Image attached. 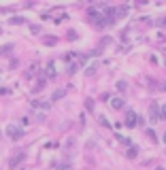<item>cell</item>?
<instances>
[{"instance_id":"obj_1","label":"cell","mask_w":166,"mask_h":170,"mask_svg":"<svg viewBox=\"0 0 166 170\" xmlns=\"http://www.w3.org/2000/svg\"><path fill=\"white\" fill-rule=\"evenodd\" d=\"M7 134H9L13 140H17V138H21V136H23V130H21L19 126L11 124V126H7Z\"/></svg>"},{"instance_id":"obj_2","label":"cell","mask_w":166,"mask_h":170,"mask_svg":"<svg viewBox=\"0 0 166 170\" xmlns=\"http://www.w3.org/2000/svg\"><path fill=\"white\" fill-rule=\"evenodd\" d=\"M126 126H128V128L138 126V115H136L134 111H128V115H126Z\"/></svg>"},{"instance_id":"obj_3","label":"cell","mask_w":166,"mask_h":170,"mask_svg":"<svg viewBox=\"0 0 166 170\" xmlns=\"http://www.w3.org/2000/svg\"><path fill=\"white\" fill-rule=\"evenodd\" d=\"M149 121H160V106L155 102H151V109H149Z\"/></svg>"},{"instance_id":"obj_4","label":"cell","mask_w":166,"mask_h":170,"mask_svg":"<svg viewBox=\"0 0 166 170\" xmlns=\"http://www.w3.org/2000/svg\"><path fill=\"white\" fill-rule=\"evenodd\" d=\"M111 106H113V109H124V100L115 96V98H111Z\"/></svg>"},{"instance_id":"obj_5","label":"cell","mask_w":166,"mask_h":170,"mask_svg":"<svg viewBox=\"0 0 166 170\" xmlns=\"http://www.w3.org/2000/svg\"><path fill=\"white\" fill-rule=\"evenodd\" d=\"M64 96H66V91H64V89H56V91H53V96H51V102H56V100L64 98Z\"/></svg>"},{"instance_id":"obj_6","label":"cell","mask_w":166,"mask_h":170,"mask_svg":"<svg viewBox=\"0 0 166 170\" xmlns=\"http://www.w3.org/2000/svg\"><path fill=\"white\" fill-rule=\"evenodd\" d=\"M126 155H128V157H130V160H134V157H136V155H138V147H130V149H128V153H126Z\"/></svg>"},{"instance_id":"obj_7","label":"cell","mask_w":166,"mask_h":170,"mask_svg":"<svg viewBox=\"0 0 166 170\" xmlns=\"http://www.w3.org/2000/svg\"><path fill=\"white\" fill-rule=\"evenodd\" d=\"M117 89H119V91H126V89H128V83H126V81H119V83H117Z\"/></svg>"},{"instance_id":"obj_8","label":"cell","mask_w":166,"mask_h":170,"mask_svg":"<svg viewBox=\"0 0 166 170\" xmlns=\"http://www.w3.org/2000/svg\"><path fill=\"white\" fill-rule=\"evenodd\" d=\"M160 121H166V106H160Z\"/></svg>"},{"instance_id":"obj_9","label":"cell","mask_w":166,"mask_h":170,"mask_svg":"<svg viewBox=\"0 0 166 170\" xmlns=\"http://www.w3.org/2000/svg\"><path fill=\"white\" fill-rule=\"evenodd\" d=\"M96 68H98V66H96V64H92V66H89V68H87V75H89V77H92V75H94V72H96Z\"/></svg>"},{"instance_id":"obj_10","label":"cell","mask_w":166,"mask_h":170,"mask_svg":"<svg viewBox=\"0 0 166 170\" xmlns=\"http://www.w3.org/2000/svg\"><path fill=\"white\" fill-rule=\"evenodd\" d=\"M147 136L151 138V142H155V140H158V138H155V132H153V130H147Z\"/></svg>"},{"instance_id":"obj_11","label":"cell","mask_w":166,"mask_h":170,"mask_svg":"<svg viewBox=\"0 0 166 170\" xmlns=\"http://www.w3.org/2000/svg\"><path fill=\"white\" fill-rule=\"evenodd\" d=\"M21 160H23V153H21V155H17V157H13V160H11V164H13V166H15V164H19V162H21Z\"/></svg>"},{"instance_id":"obj_12","label":"cell","mask_w":166,"mask_h":170,"mask_svg":"<svg viewBox=\"0 0 166 170\" xmlns=\"http://www.w3.org/2000/svg\"><path fill=\"white\" fill-rule=\"evenodd\" d=\"M77 68H79L77 64H70V68H68V72H70V75H75V72H77Z\"/></svg>"},{"instance_id":"obj_13","label":"cell","mask_w":166,"mask_h":170,"mask_svg":"<svg viewBox=\"0 0 166 170\" xmlns=\"http://www.w3.org/2000/svg\"><path fill=\"white\" fill-rule=\"evenodd\" d=\"M85 106L92 111V109H94V100H85Z\"/></svg>"},{"instance_id":"obj_14","label":"cell","mask_w":166,"mask_h":170,"mask_svg":"<svg viewBox=\"0 0 166 170\" xmlns=\"http://www.w3.org/2000/svg\"><path fill=\"white\" fill-rule=\"evenodd\" d=\"M21 21H23L21 17H13V19H11V23H21Z\"/></svg>"},{"instance_id":"obj_15","label":"cell","mask_w":166,"mask_h":170,"mask_svg":"<svg viewBox=\"0 0 166 170\" xmlns=\"http://www.w3.org/2000/svg\"><path fill=\"white\" fill-rule=\"evenodd\" d=\"M155 170H164V168H162V166H158V168H155Z\"/></svg>"},{"instance_id":"obj_16","label":"cell","mask_w":166,"mask_h":170,"mask_svg":"<svg viewBox=\"0 0 166 170\" xmlns=\"http://www.w3.org/2000/svg\"><path fill=\"white\" fill-rule=\"evenodd\" d=\"M162 140H164V142H166V132H164V138H162Z\"/></svg>"},{"instance_id":"obj_17","label":"cell","mask_w":166,"mask_h":170,"mask_svg":"<svg viewBox=\"0 0 166 170\" xmlns=\"http://www.w3.org/2000/svg\"><path fill=\"white\" fill-rule=\"evenodd\" d=\"M0 53H2V49H0Z\"/></svg>"}]
</instances>
